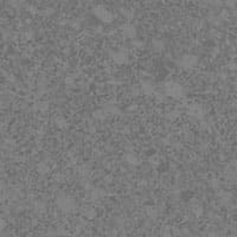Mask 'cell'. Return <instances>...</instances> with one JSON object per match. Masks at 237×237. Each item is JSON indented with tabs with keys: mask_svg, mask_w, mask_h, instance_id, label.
<instances>
[{
	"mask_svg": "<svg viewBox=\"0 0 237 237\" xmlns=\"http://www.w3.org/2000/svg\"><path fill=\"white\" fill-rule=\"evenodd\" d=\"M57 205L64 212H71L76 209V201L68 195H60L57 198Z\"/></svg>",
	"mask_w": 237,
	"mask_h": 237,
	"instance_id": "obj_1",
	"label": "cell"
},
{
	"mask_svg": "<svg viewBox=\"0 0 237 237\" xmlns=\"http://www.w3.org/2000/svg\"><path fill=\"white\" fill-rule=\"evenodd\" d=\"M94 12L97 17L100 18V19H102L103 22H106V23H109V22L113 20V14L108 11V10H106L103 6H97V7H95Z\"/></svg>",
	"mask_w": 237,
	"mask_h": 237,
	"instance_id": "obj_2",
	"label": "cell"
},
{
	"mask_svg": "<svg viewBox=\"0 0 237 237\" xmlns=\"http://www.w3.org/2000/svg\"><path fill=\"white\" fill-rule=\"evenodd\" d=\"M181 91H183V89L178 83L170 82L168 84H166V93L168 95H171V96L179 97L181 95Z\"/></svg>",
	"mask_w": 237,
	"mask_h": 237,
	"instance_id": "obj_3",
	"label": "cell"
},
{
	"mask_svg": "<svg viewBox=\"0 0 237 237\" xmlns=\"http://www.w3.org/2000/svg\"><path fill=\"white\" fill-rule=\"evenodd\" d=\"M122 33L126 38H134L136 35V30L134 29V26H132V25H126L123 26V29H122Z\"/></svg>",
	"mask_w": 237,
	"mask_h": 237,
	"instance_id": "obj_4",
	"label": "cell"
},
{
	"mask_svg": "<svg viewBox=\"0 0 237 237\" xmlns=\"http://www.w3.org/2000/svg\"><path fill=\"white\" fill-rule=\"evenodd\" d=\"M197 63V58L195 56H185L183 59V65L185 68H192Z\"/></svg>",
	"mask_w": 237,
	"mask_h": 237,
	"instance_id": "obj_5",
	"label": "cell"
},
{
	"mask_svg": "<svg viewBox=\"0 0 237 237\" xmlns=\"http://www.w3.org/2000/svg\"><path fill=\"white\" fill-rule=\"evenodd\" d=\"M113 58H114V60L116 62V63H123L124 60H126V55H124L123 52H116V53H114L113 55Z\"/></svg>",
	"mask_w": 237,
	"mask_h": 237,
	"instance_id": "obj_6",
	"label": "cell"
},
{
	"mask_svg": "<svg viewBox=\"0 0 237 237\" xmlns=\"http://www.w3.org/2000/svg\"><path fill=\"white\" fill-rule=\"evenodd\" d=\"M142 90H143V93H146V94H152V93H153V87H152V84H149V83H143V84H142Z\"/></svg>",
	"mask_w": 237,
	"mask_h": 237,
	"instance_id": "obj_7",
	"label": "cell"
},
{
	"mask_svg": "<svg viewBox=\"0 0 237 237\" xmlns=\"http://www.w3.org/2000/svg\"><path fill=\"white\" fill-rule=\"evenodd\" d=\"M24 4V0H12L11 1V5L13 7H19L20 5H23Z\"/></svg>",
	"mask_w": 237,
	"mask_h": 237,
	"instance_id": "obj_8",
	"label": "cell"
},
{
	"mask_svg": "<svg viewBox=\"0 0 237 237\" xmlns=\"http://www.w3.org/2000/svg\"><path fill=\"white\" fill-rule=\"evenodd\" d=\"M127 160L129 161L130 164H138V159H135V158H133V157H132V154H129V155H127Z\"/></svg>",
	"mask_w": 237,
	"mask_h": 237,
	"instance_id": "obj_9",
	"label": "cell"
},
{
	"mask_svg": "<svg viewBox=\"0 0 237 237\" xmlns=\"http://www.w3.org/2000/svg\"><path fill=\"white\" fill-rule=\"evenodd\" d=\"M5 228H6V222H5V219L0 218V231L2 230V229H5Z\"/></svg>",
	"mask_w": 237,
	"mask_h": 237,
	"instance_id": "obj_10",
	"label": "cell"
},
{
	"mask_svg": "<svg viewBox=\"0 0 237 237\" xmlns=\"http://www.w3.org/2000/svg\"><path fill=\"white\" fill-rule=\"evenodd\" d=\"M0 23H1V18H0Z\"/></svg>",
	"mask_w": 237,
	"mask_h": 237,
	"instance_id": "obj_11",
	"label": "cell"
}]
</instances>
